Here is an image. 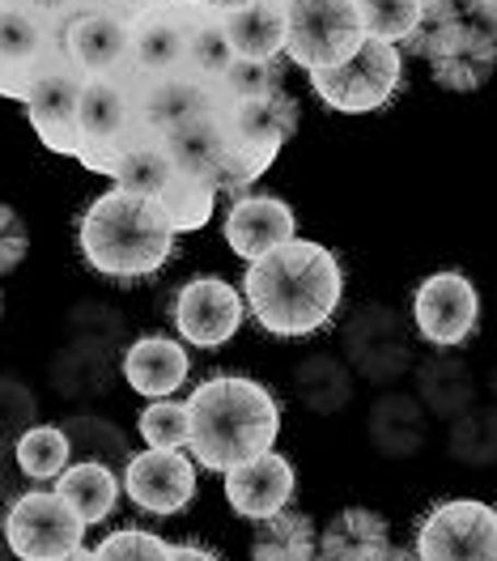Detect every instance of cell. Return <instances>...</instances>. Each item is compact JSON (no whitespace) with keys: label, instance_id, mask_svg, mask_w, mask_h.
Here are the masks:
<instances>
[{"label":"cell","instance_id":"1","mask_svg":"<svg viewBox=\"0 0 497 561\" xmlns=\"http://www.w3.org/2000/svg\"><path fill=\"white\" fill-rule=\"evenodd\" d=\"M239 294L268 336L298 341L332 323L345 298V268L332 247L293 234L289 243L251 260Z\"/></svg>","mask_w":497,"mask_h":561},{"label":"cell","instance_id":"2","mask_svg":"<svg viewBox=\"0 0 497 561\" xmlns=\"http://www.w3.org/2000/svg\"><path fill=\"white\" fill-rule=\"evenodd\" d=\"M187 404V456L205 472H230L273 451L281 434V404L247 375H213L183 400Z\"/></svg>","mask_w":497,"mask_h":561},{"label":"cell","instance_id":"3","mask_svg":"<svg viewBox=\"0 0 497 561\" xmlns=\"http://www.w3.org/2000/svg\"><path fill=\"white\" fill-rule=\"evenodd\" d=\"M175 230L162 221L149 196L111 187L94 196L77 217V247L81 260L107 280H145L158 277L175 255Z\"/></svg>","mask_w":497,"mask_h":561},{"label":"cell","instance_id":"4","mask_svg":"<svg viewBox=\"0 0 497 561\" xmlns=\"http://www.w3.org/2000/svg\"><path fill=\"white\" fill-rule=\"evenodd\" d=\"M221 133H226V158H221L217 192L243 196L277 162L285 140L298 133V99L285 85L230 99L221 103Z\"/></svg>","mask_w":497,"mask_h":561},{"label":"cell","instance_id":"5","mask_svg":"<svg viewBox=\"0 0 497 561\" xmlns=\"http://www.w3.org/2000/svg\"><path fill=\"white\" fill-rule=\"evenodd\" d=\"M77 162L94 175L115 171V162L145 140L141 111H137V77L132 72H111V77H81L77 94Z\"/></svg>","mask_w":497,"mask_h":561},{"label":"cell","instance_id":"6","mask_svg":"<svg viewBox=\"0 0 497 561\" xmlns=\"http://www.w3.org/2000/svg\"><path fill=\"white\" fill-rule=\"evenodd\" d=\"M285 56L307 72L336 69L361 47V13L357 0H281Z\"/></svg>","mask_w":497,"mask_h":561},{"label":"cell","instance_id":"7","mask_svg":"<svg viewBox=\"0 0 497 561\" xmlns=\"http://www.w3.org/2000/svg\"><path fill=\"white\" fill-rule=\"evenodd\" d=\"M400 85H404V51L379 38H361V47L345 65L311 72V90L320 94V103L340 115L383 111L400 94Z\"/></svg>","mask_w":497,"mask_h":561},{"label":"cell","instance_id":"8","mask_svg":"<svg viewBox=\"0 0 497 561\" xmlns=\"http://www.w3.org/2000/svg\"><path fill=\"white\" fill-rule=\"evenodd\" d=\"M65 65L60 26L13 0H0V99L26 103L38 81Z\"/></svg>","mask_w":497,"mask_h":561},{"label":"cell","instance_id":"9","mask_svg":"<svg viewBox=\"0 0 497 561\" xmlns=\"http://www.w3.org/2000/svg\"><path fill=\"white\" fill-rule=\"evenodd\" d=\"M404 51H421L429 65V77L451 90V94H472L489 81L494 72V26L485 22H472V18H455V22H442V26H429L413 38Z\"/></svg>","mask_w":497,"mask_h":561},{"label":"cell","instance_id":"10","mask_svg":"<svg viewBox=\"0 0 497 561\" xmlns=\"http://www.w3.org/2000/svg\"><path fill=\"white\" fill-rule=\"evenodd\" d=\"M417 561H497V515L489 502H438L417 527Z\"/></svg>","mask_w":497,"mask_h":561},{"label":"cell","instance_id":"11","mask_svg":"<svg viewBox=\"0 0 497 561\" xmlns=\"http://www.w3.org/2000/svg\"><path fill=\"white\" fill-rule=\"evenodd\" d=\"M85 540V524L56 490H26L4 511V545L18 561H56Z\"/></svg>","mask_w":497,"mask_h":561},{"label":"cell","instance_id":"12","mask_svg":"<svg viewBox=\"0 0 497 561\" xmlns=\"http://www.w3.org/2000/svg\"><path fill=\"white\" fill-rule=\"evenodd\" d=\"M119 490L128 493L132 506H141L145 515H178L196 502V459L187 456L183 447H145L128 459Z\"/></svg>","mask_w":497,"mask_h":561},{"label":"cell","instance_id":"13","mask_svg":"<svg viewBox=\"0 0 497 561\" xmlns=\"http://www.w3.org/2000/svg\"><path fill=\"white\" fill-rule=\"evenodd\" d=\"M413 323L434 350H460L481 323V294L467 273L442 268L417 285L413 294Z\"/></svg>","mask_w":497,"mask_h":561},{"label":"cell","instance_id":"14","mask_svg":"<svg viewBox=\"0 0 497 561\" xmlns=\"http://www.w3.org/2000/svg\"><path fill=\"white\" fill-rule=\"evenodd\" d=\"M171 319L187 345L221 350L239 336V328L247 319V302H243L239 285H230L226 277H192L187 285H178Z\"/></svg>","mask_w":497,"mask_h":561},{"label":"cell","instance_id":"15","mask_svg":"<svg viewBox=\"0 0 497 561\" xmlns=\"http://www.w3.org/2000/svg\"><path fill=\"white\" fill-rule=\"evenodd\" d=\"M137 77V72H132ZM221 90L192 77V72H166V77H137V111H141V124L149 137L166 140L200 124V119H213L221 115Z\"/></svg>","mask_w":497,"mask_h":561},{"label":"cell","instance_id":"16","mask_svg":"<svg viewBox=\"0 0 497 561\" xmlns=\"http://www.w3.org/2000/svg\"><path fill=\"white\" fill-rule=\"evenodd\" d=\"M60 47L72 72L81 77H111L132 72L128 65V22H119L103 4H85L60 26Z\"/></svg>","mask_w":497,"mask_h":561},{"label":"cell","instance_id":"17","mask_svg":"<svg viewBox=\"0 0 497 561\" xmlns=\"http://www.w3.org/2000/svg\"><path fill=\"white\" fill-rule=\"evenodd\" d=\"M196 4L178 0L166 9L145 13L141 22L128 26V65L137 77H166L187 69V38H192Z\"/></svg>","mask_w":497,"mask_h":561},{"label":"cell","instance_id":"18","mask_svg":"<svg viewBox=\"0 0 497 561\" xmlns=\"http://www.w3.org/2000/svg\"><path fill=\"white\" fill-rule=\"evenodd\" d=\"M221 477H226L230 511L243 515L247 524H259V519L285 511L293 502V490H298V472H293V463L281 451H264V456L221 472Z\"/></svg>","mask_w":497,"mask_h":561},{"label":"cell","instance_id":"19","mask_svg":"<svg viewBox=\"0 0 497 561\" xmlns=\"http://www.w3.org/2000/svg\"><path fill=\"white\" fill-rule=\"evenodd\" d=\"M226 243L239 260H259L268 255L273 247L289 243L298 234V217L285 205L281 196H239L230 213H226V226H221Z\"/></svg>","mask_w":497,"mask_h":561},{"label":"cell","instance_id":"20","mask_svg":"<svg viewBox=\"0 0 497 561\" xmlns=\"http://www.w3.org/2000/svg\"><path fill=\"white\" fill-rule=\"evenodd\" d=\"M77 94H81V72H72L65 65V69L47 72L22 103L35 137L51 153H65V158H77V145H81V137H77Z\"/></svg>","mask_w":497,"mask_h":561},{"label":"cell","instance_id":"21","mask_svg":"<svg viewBox=\"0 0 497 561\" xmlns=\"http://www.w3.org/2000/svg\"><path fill=\"white\" fill-rule=\"evenodd\" d=\"M187 370H192L187 350L175 336H162V332L132 341L124 353V379L137 396H149V400L175 396L178 387L187 383Z\"/></svg>","mask_w":497,"mask_h":561},{"label":"cell","instance_id":"22","mask_svg":"<svg viewBox=\"0 0 497 561\" xmlns=\"http://www.w3.org/2000/svg\"><path fill=\"white\" fill-rule=\"evenodd\" d=\"M383 549H391V524L370 506H345L323 531H315L320 561H374Z\"/></svg>","mask_w":497,"mask_h":561},{"label":"cell","instance_id":"23","mask_svg":"<svg viewBox=\"0 0 497 561\" xmlns=\"http://www.w3.org/2000/svg\"><path fill=\"white\" fill-rule=\"evenodd\" d=\"M221 31L230 38L234 60H281L285 18L281 0H255L221 18Z\"/></svg>","mask_w":497,"mask_h":561},{"label":"cell","instance_id":"24","mask_svg":"<svg viewBox=\"0 0 497 561\" xmlns=\"http://www.w3.org/2000/svg\"><path fill=\"white\" fill-rule=\"evenodd\" d=\"M56 493L72 506V515L85 527L107 524L115 502H119V477L111 472L107 463L99 459H81V463H69L60 477H56Z\"/></svg>","mask_w":497,"mask_h":561},{"label":"cell","instance_id":"25","mask_svg":"<svg viewBox=\"0 0 497 561\" xmlns=\"http://www.w3.org/2000/svg\"><path fill=\"white\" fill-rule=\"evenodd\" d=\"M217 192L209 179L192 175V171H175L166 179V187L153 196V205L162 213V221L175 230V234H192V230H205L213 221Z\"/></svg>","mask_w":497,"mask_h":561},{"label":"cell","instance_id":"26","mask_svg":"<svg viewBox=\"0 0 497 561\" xmlns=\"http://www.w3.org/2000/svg\"><path fill=\"white\" fill-rule=\"evenodd\" d=\"M251 561H315V524L302 511H277L255 524Z\"/></svg>","mask_w":497,"mask_h":561},{"label":"cell","instance_id":"27","mask_svg":"<svg viewBox=\"0 0 497 561\" xmlns=\"http://www.w3.org/2000/svg\"><path fill=\"white\" fill-rule=\"evenodd\" d=\"M175 171L178 167H175V158H171V149H166L158 137H145V140H137L119 162H115L111 183H115V187H124V192H137V196H149V201H153Z\"/></svg>","mask_w":497,"mask_h":561},{"label":"cell","instance_id":"28","mask_svg":"<svg viewBox=\"0 0 497 561\" xmlns=\"http://www.w3.org/2000/svg\"><path fill=\"white\" fill-rule=\"evenodd\" d=\"M69 456L72 443L60 425H31L13 443V459L26 472V481H56L69 468Z\"/></svg>","mask_w":497,"mask_h":561},{"label":"cell","instance_id":"29","mask_svg":"<svg viewBox=\"0 0 497 561\" xmlns=\"http://www.w3.org/2000/svg\"><path fill=\"white\" fill-rule=\"evenodd\" d=\"M366 38H379L391 47H408L421 35V0H357Z\"/></svg>","mask_w":497,"mask_h":561},{"label":"cell","instance_id":"30","mask_svg":"<svg viewBox=\"0 0 497 561\" xmlns=\"http://www.w3.org/2000/svg\"><path fill=\"white\" fill-rule=\"evenodd\" d=\"M230 65H234V51H230V38L221 31V18L196 9V18H192V38H187V69L183 72H192V77L217 85Z\"/></svg>","mask_w":497,"mask_h":561},{"label":"cell","instance_id":"31","mask_svg":"<svg viewBox=\"0 0 497 561\" xmlns=\"http://www.w3.org/2000/svg\"><path fill=\"white\" fill-rule=\"evenodd\" d=\"M137 430H141L145 447H187V404H178L171 396L149 400Z\"/></svg>","mask_w":497,"mask_h":561},{"label":"cell","instance_id":"32","mask_svg":"<svg viewBox=\"0 0 497 561\" xmlns=\"http://www.w3.org/2000/svg\"><path fill=\"white\" fill-rule=\"evenodd\" d=\"M94 561H175V545L145 527H124L94 549Z\"/></svg>","mask_w":497,"mask_h":561},{"label":"cell","instance_id":"33","mask_svg":"<svg viewBox=\"0 0 497 561\" xmlns=\"http://www.w3.org/2000/svg\"><path fill=\"white\" fill-rule=\"evenodd\" d=\"M285 85V65L281 60H234L226 77L217 81L221 99H247V94H264V90H281Z\"/></svg>","mask_w":497,"mask_h":561},{"label":"cell","instance_id":"34","mask_svg":"<svg viewBox=\"0 0 497 561\" xmlns=\"http://www.w3.org/2000/svg\"><path fill=\"white\" fill-rule=\"evenodd\" d=\"M26 251H31V230H26L22 213L0 201V277L13 273L26 260Z\"/></svg>","mask_w":497,"mask_h":561},{"label":"cell","instance_id":"35","mask_svg":"<svg viewBox=\"0 0 497 561\" xmlns=\"http://www.w3.org/2000/svg\"><path fill=\"white\" fill-rule=\"evenodd\" d=\"M13 4H22V9H31V13H38V18L65 26L72 13H81L85 4H99V0H13Z\"/></svg>","mask_w":497,"mask_h":561},{"label":"cell","instance_id":"36","mask_svg":"<svg viewBox=\"0 0 497 561\" xmlns=\"http://www.w3.org/2000/svg\"><path fill=\"white\" fill-rule=\"evenodd\" d=\"M103 9H111L119 22H141L145 13H153V9H166V4H178V0H99Z\"/></svg>","mask_w":497,"mask_h":561},{"label":"cell","instance_id":"37","mask_svg":"<svg viewBox=\"0 0 497 561\" xmlns=\"http://www.w3.org/2000/svg\"><path fill=\"white\" fill-rule=\"evenodd\" d=\"M175 561H221L213 549H205V545H196V540H187V545H175Z\"/></svg>","mask_w":497,"mask_h":561},{"label":"cell","instance_id":"38","mask_svg":"<svg viewBox=\"0 0 497 561\" xmlns=\"http://www.w3.org/2000/svg\"><path fill=\"white\" fill-rule=\"evenodd\" d=\"M192 4L205 9V13H213V18H226V13L243 9V4H255V0H192Z\"/></svg>","mask_w":497,"mask_h":561},{"label":"cell","instance_id":"39","mask_svg":"<svg viewBox=\"0 0 497 561\" xmlns=\"http://www.w3.org/2000/svg\"><path fill=\"white\" fill-rule=\"evenodd\" d=\"M374 561H413V553H408V549H395V545H391V549H383V553H379Z\"/></svg>","mask_w":497,"mask_h":561},{"label":"cell","instance_id":"40","mask_svg":"<svg viewBox=\"0 0 497 561\" xmlns=\"http://www.w3.org/2000/svg\"><path fill=\"white\" fill-rule=\"evenodd\" d=\"M56 561H94V549H81V545H77V549H69L65 558H56Z\"/></svg>","mask_w":497,"mask_h":561},{"label":"cell","instance_id":"41","mask_svg":"<svg viewBox=\"0 0 497 561\" xmlns=\"http://www.w3.org/2000/svg\"><path fill=\"white\" fill-rule=\"evenodd\" d=\"M0 316H4V294H0Z\"/></svg>","mask_w":497,"mask_h":561},{"label":"cell","instance_id":"42","mask_svg":"<svg viewBox=\"0 0 497 561\" xmlns=\"http://www.w3.org/2000/svg\"><path fill=\"white\" fill-rule=\"evenodd\" d=\"M413 561H417V558H413Z\"/></svg>","mask_w":497,"mask_h":561},{"label":"cell","instance_id":"43","mask_svg":"<svg viewBox=\"0 0 497 561\" xmlns=\"http://www.w3.org/2000/svg\"><path fill=\"white\" fill-rule=\"evenodd\" d=\"M315 561H320V558H315Z\"/></svg>","mask_w":497,"mask_h":561}]
</instances>
